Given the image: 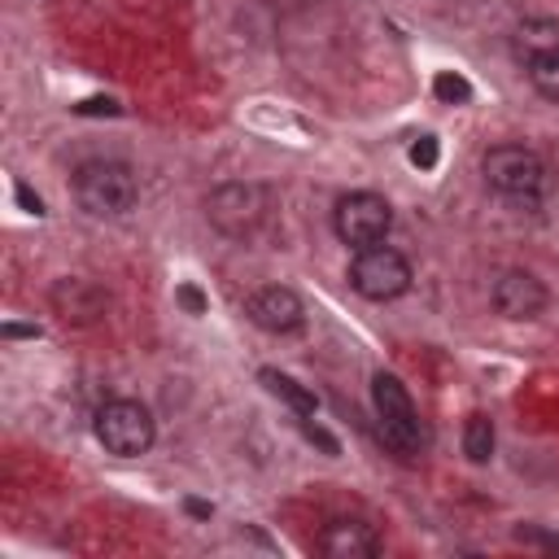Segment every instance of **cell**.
<instances>
[{
	"label": "cell",
	"instance_id": "obj_17",
	"mask_svg": "<svg viewBox=\"0 0 559 559\" xmlns=\"http://www.w3.org/2000/svg\"><path fill=\"white\" fill-rule=\"evenodd\" d=\"M406 157H411V166H415V170H432V166H437V157H441L437 135H419V140L411 144V153H406Z\"/></svg>",
	"mask_w": 559,
	"mask_h": 559
},
{
	"label": "cell",
	"instance_id": "obj_3",
	"mask_svg": "<svg viewBox=\"0 0 559 559\" xmlns=\"http://www.w3.org/2000/svg\"><path fill=\"white\" fill-rule=\"evenodd\" d=\"M371 406H376L380 441L397 459H415L424 450V424H419V411H415L406 384L393 371H376L371 376Z\"/></svg>",
	"mask_w": 559,
	"mask_h": 559
},
{
	"label": "cell",
	"instance_id": "obj_10",
	"mask_svg": "<svg viewBox=\"0 0 559 559\" xmlns=\"http://www.w3.org/2000/svg\"><path fill=\"white\" fill-rule=\"evenodd\" d=\"M245 314H249L253 328H262L271 336H288L306 323V301L288 284H266L245 301Z\"/></svg>",
	"mask_w": 559,
	"mask_h": 559
},
{
	"label": "cell",
	"instance_id": "obj_5",
	"mask_svg": "<svg viewBox=\"0 0 559 559\" xmlns=\"http://www.w3.org/2000/svg\"><path fill=\"white\" fill-rule=\"evenodd\" d=\"M92 432H96V441H100L109 454H118V459H140V454L153 445L157 424H153V411H148L144 402H135V397H109V402L96 411Z\"/></svg>",
	"mask_w": 559,
	"mask_h": 559
},
{
	"label": "cell",
	"instance_id": "obj_23",
	"mask_svg": "<svg viewBox=\"0 0 559 559\" xmlns=\"http://www.w3.org/2000/svg\"><path fill=\"white\" fill-rule=\"evenodd\" d=\"M17 201L26 205V214H44V201H39V197H31V188H26V183H17Z\"/></svg>",
	"mask_w": 559,
	"mask_h": 559
},
{
	"label": "cell",
	"instance_id": "obj_16",
	"mask_svg": "<svg viewBox=\"0 0 559 559\" xmlns=\"http://www.w3.org/2000/svg\"><path fill=\"white\" fill-rule=\"evenodd\" d=\"M432 96L445 100V105H467V100H472V83H467L463 74H454V70H441V74L432 79Z\"/></svg>",
	"mask_w": 559,
	"mask_h": 559
},
{
	"label": "cell",
	"instance_id": "obj_18",
	"mask_svg": "<svg viewBox=\"0 0 559 559\" xmlns=\"http://www.w3.org/2000/svg\"><path fill=\"white\" fill-rule=\"evenodd\" d=\"M175 301H179L188 314H205V310H210V301H205V293H201L197 284H179V288H175Z\"/></svg>",
	"mask_w": 559,
	"mask_h": 559
},
{
	"label": "cell",
	"instance_id": "obj_2",
	"mask_svg": "<svg viewBox=\"0 0 559 559\" xmlns=\"http://www.w3.org/2000/svg\"><path fill=\"white\" fill-rule=\"evenodd\" d=\"M480 175L498 197H507L515 205H533L550 183V170H546L542 153H533L528 144H493V148H485Z\"/></svg>",
	"mask_w": 559,
	"mask_h": 559
},
{
	"label": "cell",
	"instance_id": "obj_14",
	"mask_svg": "<svg viewBox=\"0 0 559 559\" xmlns=\"http://www.w3.org/2000/svg\"><path fill=\"white\" fill-rule=\"evenodd\" d=\"M524 74H528V83H533L537 96H546V100L559 105V48H546V52L528 57L524 61Z\"/></svg>",
	"mask_w": 559,
	"mask_h": 559
},
{
	"label": "cell",
	"instance_id": "obj_9",
	"mask_svg": "<svg viewBox=\"0 0 559 559\" xmlns=\"http://www.w3.org/2000/svg\"><path fill=\"white\" fill-rule=\"evenodd\" d=\"M48 306H52V314H57L61 323H70V328H92V323L105 319L109 293H105L96 280L66 275V280H57V284L48 288Z\"/></svg>",
	"mask_w": 559,
	"mask_h": 559
},
{
	"label": "cell",
	"instance_id": "obj_4",
	"mask_svg": "<svg viewBox=\"0 0 559 559\" xmlns=\"http://www.w3.org/2000/svg\"><path fill=\"white\" fill-rule=\"evenodd\" d=\"M275 201L262 183H249V179H231V183H218L210 197H205V218L214 223V231L231 236V240H249L266 227Z\"/></svg>",
	"mask_w": 559,
	"mask_h": 559
},
{
	"label": "cell",
	"instance_id": "obj_12",
	"mask_svg": "<svg viewBox=\"0 0 559 559\" xmlns=\"http://www.w3.org/2000/svg\"><path fill=\"white\" fill-rule=\"evenodd\" d=\"M258 380L280 397V402H288L293 411H297V419H314V411H319V397L306 389V384H297L293 376H284V371H275V367H262L258 371Z\"/></svg>",
	"mask_w": 559,
	"mask_h": 559
},
{
	"label": "cell",
	"instance_id": "obj_15",
	"mask_svg": "<svg viewBox=\"0 0 559 559\" xmlns=\"http://www.w3.org/2000/svg\"><path fill=\"white\" fill-rule=\"evenodd\" d=\"M493 419L489 415H467V424H463V454L472 459V463H489L493 459Z\"/></svg>",
	"mask_w": 559,
	"mask_h": 559
},
{
	"label": "cell",
	"instance_id": "obj_7",
	"mask_svg": "<svg viewBox=\"0 0 559 559\" xmlns=\"http://www.w3.org/2000/svg\"><path fill=\"white\" fill-rule=\"evenodd\" d=\"M332 231L349 249L380 245L393 231V205L380 192H345L332 210Z\"/></svg>",
	"mask_w": 559,
	"mask_h": 559
},
{
	"label": "cell",
	"instance_id": "obj_1",
	"mask_svg": "<svg viewBox=\"0 0 559 559\" xmlns=\"http://www.w3.org/2000/svg\"><path fill=\"white\" fill-rule=\"evenodd\" d=\"M70 188H74L79 210H87L92 218H122L140 201V179L118 157H92V162H83L74 170Z\"/></svg>",
	"mask_w": 559,
	"mask_h": 559
},
{
	"label": "cell",
	"instance_id": "obj_24",
	"mask_svg": "<svg viewBox=\"0 0 559 559\" xmlns=\"http://www.w3.org/2000/svg\"><path fill=\"white\" fill-rule=\"evenodd\" d=\"M4 336H39V328H22V323H9Z\"/></svg>",
	"mask_w": 559,
	"mask_h": 559
},
{
	"label": "cell",
	"instance_id": "obj_13",
	"mask_svg": "<svg viewBox=\"0 0 559 559\" xmlns=\"http://www.w3.org/2000/svg\"><path fill=\"white\" fill-rule=\"evenodd\" d=\"M515 57H537V52H546V48H559V17H524L520 26H515Z\"/></svg>",
	"mask_w": 559,
	"mask_h": 559
},
{
	"label": "cell",
	"instance_id": "obj_22",
	"mask_svg": "<svg viewBox=\"0 0 559 559\" xmlns=\"http://www.w3.org/2000/svg\"><path fill=\"white\" fill-rule=\"evenodd\" d=\"M183 511L197 515V520H210V515H214V507H210L205 498H183Z\"/></svg>",
	"mask_w": 559,
	"mask_h": 559
},
{
	"label": "cell",
	"instance_id": "obj_21",
	"mask_svg": "<svg viewBox=\"0 0 559 559\" xmlns=\"http://www.w3.org/2000/svg\"><path fill=\"white\" fill-rule=\"evenodd\" d=\"M74 114H118V105L96 96V100H79V105H74Z\"/></svg>",
	"mask_w": 559,
	"mask_h": 559
},
{
	"label": "cell",
	"instance_id": "obj_6",
	"mask_svg": "<svg viewBox=\"0 0 559 559\" xmlns=\"http://www.w3.org/2000/svg\"><path fill=\"white\" fill-rule=\"evenodd\" d=\"M411 280H415L411 262L397 249H389L384 240L354 249V258H349V288L367 301H393L411 288Z\"/></svg>",
	"mask_w": 559,
	"mask_h": 559
},
{
	"label": "cell",
	"instance_id": "obj_11",
	"mask_svg": "<svg viewBox=\"0 0 559 559\" xmlns=\"http://www.w3.org/2000/svg\"><path fill=\"white\" fill-rule=\"evenodd\" d=\"M380 533L367 524V520H349V515H336L319 528V550L328 559H371L380 555Z\"/></svg>",
	"mask_w": 559,
	"mask_h": 559
},
{
	"label": "cell",
	"instance_id": "obj_20",
	"mask_svg": "<svg viewBox=\"0 0 559 559\" xmlns=\"http://www.w3.org/2000/svg\"><path fill=\"white\" fill-rule=\"evenodd\" d=\"M515 542H528V546H546V550H559V537H555V533H542V528H533V524L515 528Z\"/></svg>",
	"mask_w": 559,
	"mask_h": 559
},
{
	"label": "cell",
	"instance_id": "obj_19",
	"mask_svg": "<svg viewBox=\"0 0 559 559\" xmlns=\"http://www.w3.org/2000/svg\"><path fill=\"white\" fill-rule=\"evenodd\" d=\"M301 432L314 441V445H323V454H341V441L328 432V428H319V424H310V419H301Z\"/></svg>",
	"mask_w": 559,
	"mask_h": 559
},
{
	"label": "cell",
	"instance_id": "obj_8",
	"mask_svg": "<svg viewBox=\"0 0 559 559\" xmlns=\"http://www.w3.org/2000/svg\"><path fill=\"white\" fill-rule=\"evenodd\" d=\"M489 301H493V310H498L502 319L528 323V319H537V314L550 306V288H546L533 271L511 266V271H498V275H493V284H489Z\"/></svg>",
	"mask_w": 559,
	"mask_h": 559
}]
</instances>
